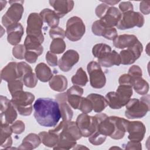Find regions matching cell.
Listing matches in <instances>:
<instances>
[{
    "label": "cell",
    "mask_w": 150,
    "mask_h": 150,
    "mask_svg": "<svg viewBox=\"0 0 150 150\" xmlns=\"http://www.w3.org/2000/svg\"><path fill=\"white\" fill-rule=\"evenodd\" d=\"M33 109L37 122L45 127H55L62 118L59 103L52 98H38L33 104Z\"/></svg>",
    "instance_id": "1"
},
{
    "label": "cell",
    "mask_w": 150,
    "mask_h": 150,
    "mask_svg": "<svg viewBox=\"0 0 150 150\" xmlns=\"http://www.w3.org/2000/svg\"><path fill=\"white\" fill-rule=\"evenodd\" d=\"M125 106V115L127 118H141L149 111V95L145 94L140 99H130Z\"/></svg>",
    "instance_id": "2"
},
{
    "label": "cell",
    "mask_w": 150,
    "mask_h": 150,
    "mask_svg": "<svg viewBox=\"0 0 150 150\" xmlns=\"http://www.w3.org/2000/svg\"><path fill=\"white\" fill-rule=\"evenodd\" d=\"M11 103L21 115H30L33 110L32 103L35 100V96L30 92L23 90L18 91L12 94Z\"/></svg>",
    "instance_id": "3"
},
{
    "label": "cell",
    "mask_w": 150,
    "mask_h": 150,
    "mask_svg": "<svg viewBox=\"0 0 150 150\" xmlns=\"http://www.w3.org/2000/svg\"><path fill=\"white\" fill-rule=\"evenodd\" d=\"M9 3L11 5L2 18V24L6 28L19 23L24 11V1H11Z\"/></svg>",
    "instance_id": "4"
},
{
    "label": "cell",
    "mask_w": 150,
    "mask_h": 150,
    "mask_svg": "<svg viewBox=\"0 0 150 150\" xmlns=\"http://www.w3.org/2000/svg\"><path fill=\"white\" fill-rule=\"evenodd\" d=\"M86 32V26L83 20L78 16H73L68 19L65 31L66 37L72 42L80 40Z\"/></svg>",
    "instance_id": "5"
},
{
    "label": "cell",
    "mask_w": 150,
    "mask_h": 150,
    "mask_svg": "<svg viewBox=\"0 0 150 150\" xmlns=\"http://www.w3.org/2000/svg\"><path fill=\"white\" fill-rule=\"evenodd\" d=\"M144 17L138 12L128 11L122 14V18L116 27L120 30L131 29L135 26L141 28L144 24Z\"/></svg>",
    "instance_id": "6"
},
{
    "label": "cell",
    "mask_w": 150,
    "mask_h": 150,
    "mask_svg": "<svg viewBox=\"0 0 150 150\" xmlns=\"http://www.w3.org/2000/svg\"><path fill=\"white\" fill-rule=\"evenodd\" d=\"M87 70L90 76V83L92 87L100 89L104 87L106 83V77L98 62L91 61L87 66Z\"/></svg>",
    "instance_id": "7"
},
{
    "label": "cell",
    "mask_w": 150,
    "mask_h": 150,
    "mask_svg": "<svg viewBox=\"0 0 150 150\" xmlns=\"http://www.w3.org/2000/svg\"><path fill=\"white\" fill-rule=\"evenodd\" d=\"M96 119V131L93 134L107 137H111L115 128L110 117L104 113H100L94 115Z\"/></svg>",
    "instance_id": "8"
},
{
    "label": "cell",
    "mask_w": 150,
    "mask_h": 150,
    "mask_svg": "<svg viewBox=\"0 0 150 150\" xmlns=\"http://www.w3.org/2000/svg\"><path fill=\"white\" fill-rule=\"evenodd\" d=\"M1 121L3 124H12L18 117L17 110L6 97L1 96Z\"/></svg>",
    "instance_id": "9"
},
{
    "label": "cell",
    "mask_w": 150,
    "mask_h": 150,
    "mask_svg": "<svg viewBox=\"0 0 150 150\" xmlns=\"http://www.w3.org/2000/svg\"><path fill=\"white\" fill-rule=\"evenodd\" d=\"M76 123L82 135L89 137L96 131V119L94 116L82 113L78 115Z\"/></svg>",
    "instance_id": "10"
},
{
    "label": "cell",
    "mask_w": 150,
    "mask_h": 150,
    "mask_svg": "<svg viewBox=\"0 0 150 150\" xmlns=\"http://www.w3.org/2000/svg\"><path fill=\"white\" fill-rule=\"evenodd\" d=\"M142 51V44L138 40L131 47L120 52L119 55L121 58V64L124 65H129L134 63L139 58Z\"/></svg>",
    "instance_id": "11"
},
{
    "label": "cell",
    "mask_w": 150,
    "mask_h": 150,
    "mask_svg": "<svg viewBox=\"0 0 150 150\" xmlns=\"http://www.w3.org/2000/svg\"><path fill=\"white\" fill-rule=\"evenodd\" d=\"M43 24V21L39 13L36 12L30 13L27 19V35L38 37L44 40V36L42 30Z\"/></svg>",
    "instance_id": "12"
},
{
    "label": "cell",
    "mask_w": 150,
    "mask_h": 150,
    "mask_svg": "<svg viewBox=\"0 0 150 150\" xmlns=\"http://www.w3.org/2000/svg\"><path fill=\"white\" fill-rule=\"evenodd\" d=\"M127 132L129 133L128 138L130 141L141 142L144 138L146 128L144 123L139 121H128Z\"/></svg>",
    "instance_id": "13"
},
{
    "label": "cell",
    "mask_w": 150,
    "mask_h": 150,
    "mask_svg": "<svg viewBox=\"0 0 150 150\" xmlns=\"http://www.w3.org/2000/svg\"><path fill=\"white\" fill-rule=\"evenodd\" d=\"M79 60V54L78 52L73 49L68 50L59 59L58 62L59 69L64 72H67L72 69Z\"/></svg>",
    "instance_id": "14"
},
{
    "label": "cell",
    "mask_w": 150,
    "mask_h": 150,
    "mask_svg": "<svg viewBox=\"0 0 150 150\" xmlns=\"http://www.w3.org/2000/svg\"><path fill=\"white\" fill-rule=\"evenodd\" d=\"M122 18V13L116 7L109 6L104 16L100 19L101 23L107 28L116 26Z\"/></svg>",
    "instance_id": "15"
},
{
    "label": "cell",
    "mask_w": 150,
    "mask_h": 150,
    "mask_svg": "<svg viewBox=\"0 0 150 150\" xmlns=\"http://www.w3.org/2000/svg\"><path fill=\"white\" fill-rule=\"evenodd\" d=\"M49 2L59 18H63L70 12L74 5V1L71 0H52L49 1Z\"/></svg>",
    "instance_id": "16"
},
{
    "label": "cell",
    "mask_w": 150,
    "mask_h": 150,
    "mask_svg": "<svg viewBox=\"0 0 150 150\" xmlns=\"http://www.w3.org/2000/svg\"><path fill=\"white\" fill-rule=\"evenodd\" d=\"M7 40L11 45L16 46L21 42L24 33L22 25L20 23L12 25L6 28Z\"/></svg>",
    "instance_id": "17"
},
{
    "label": "cell",
    "mask_w": 150,
    "mask_h": 150,
    "mask_svg": "<svg viewBox=\"0 0 150 150\" xmlns=\"http://www.w3.org/2000/svg\"><path fill=\"white\" fill-rule=\"evenodd\" d=\"M56 100L59 103L60 106L62 121H70L73 117V112L67 102L66 93L57 94L56 96Z\"/></svg>",
    "instance_id": "18"
},
{
    "label": "cell",
    "mask_w": 150,
    "mask_h": 150,
    "mask_svg": "<svg viewBox=\"0 0 150 150\" xmlns=\"http://www.w3.org/2000/svg\"><path fill=\"white\" fill-rule=\"evenodd\" d=\"M110 118L113 122L115 128L114 131L110 137L113 139H122L127 132V125L129 121L117 116H110Z\"/></svg>",
    "instance_id": "19"
},
{
    "label": "cell",
    "mask_w": 150,
    "mask_h": 150,
    "mask_svg": "<svg viewBox=\"0 0 150 150\" xmlns=\"http://www.w3.org/2000/svg\"><path fill=\"white\" fill-rule=\"evenodd\" d=\"M83 92V89L77 85H74L67 90L66 92L67 100L71 107L75 110L79 109Z\"/></svg>",
    "instance_id": "20"
},
{
    "label": "cell",
    "mask_w": 150,
    "mask_h": 150,
    "mask_svg": "<svg viewBox=\"0 0 150 150\" xmlns=\"http://www.w3.org/2000/svg\"><path fill=\"white\" fill-rule=\"evenodd\" d=\"M43 41V39L38 37L27 35L24 41L26 50L34 52L39 56L41 55L43 52V47L42 45Z\"/></svg>",
    "instance_id": "21"
},
{
    "label": "cell",
    "mask_w": 150,
    "mask_h": 150,
    "mask_svg": "<svg viewBox=\"0 0 150 150\" xmlns=\"http://www.w3.org/2000/svg\"><path fill=\"white\" fill-rule=\"evenodd\" d=\"M138 40L134 35L123 34L117 36L113 40V45L118 49H124L131 47Z\"/></svg>",
    "instance_id": "22"
},
{
    "label": "cell",
    "mask_w": 150,
    "mask_h": 150,
    "mask_svg": "<svg viewBox=\"0 0 150 150\" xmlns=\"http://www.w3.org/2000/svg\"><path fill=\"white\" fill-rule=\"evenodd\" d=\"M16 62H10L1 70V80L9 83L15 80L19 79Z\"/></svg>",
    "instance_id": "23"
},
{
    "label": "cell",
    "mask_w": 150,
    "mask_h": 150,
    "mask_svg": "<svg viewBox=\"0 0 150 150\" xmlns=\"http://www.w3.org/2000/svg\"><path fill=\"white\" fill-rule=\"evenodd\" d=\"M98 63L104 67H111L112 66H120L121 58L119 54L114 50L107 53L103 57L98 59Z\"/></svg>",
    "instance_id": "24"
},
{
    "label": "cell",
    "mask_w": 150,
    "mask_h": 150,
    "mask_svg": "<svg viewBox=\"0 0 150 150\" xmlns=\"http://www.w3.org/2000/svg\"><path fill=\"white\" fill-rule=\"evenodd\" d=\"M130 85L135 92L140 95L146 94L149 88L148 82L142 76H131Z\"/></svg>",
    "instance_id": "25"
},
{
    "label": "cell",
    "mask_w": 150,
    "mask_h": 150,
    "mask_svg": "<svg viewBox=\"0 0 150 150\" xmlns=\"http://www.w3.org/2000/svg\"><path fill=\"white\" fill-rule=\"evenodd\" d=\"M92 103L93 110L97 113L101 112L108 105V102L106 98L102 95L91 93L87 97Z\"/></svg>",
    "instance_id": "26"
},
{
    "label": "cell",
    "mask_w": 150,
    "mask_h": 150,
    "mask_svg": "<svg viewBox=\"0 0 150 150\" xmlns=\"http://www.w3.org/2000/svg\"><path fill=\"white\" fill-rule=\"evenodd\" d=\"M40 15L44 22L51 28L58 26L60 18L55 12L49 8H45L40 12Z\"/></svg>",
    "instance_id": "27"
},
{
    "label": "cell",
    "mask_w": 150,
    "mask_h": 150,
    "mask_svg": "<svg viewBox=\"0 0 150 150\" xmlns=\"http://www.w3.org/2000/svg\"><path fill=\"white\" fill-rule=\"evenodd\" d=\"M50 87L54 91L63 92L67 87L68 81L67 78L62 74H56L49 80Z\"/></svg>",
    "instance_id": "28"
},
{
    "label": "cell",
    "mask_w": 150,
    "mask_h": 150,
    "mask_svg": "<svg viewBox=\"0 0 150 150\" xmlns=\"http://www.w3.org/2000/svg\"><path fill=\"white\" fill-rule=\"evenodd\" d=\"M35 74L38 80L42 82H47L53 76L50 67L45 63H39L35 69Z\"/></svg>",
    "instance_id": "29"
},
{
    "label": "cell",
    "mask_w": 150,
    "mask_h": 150,
    "mask_svg": "<svg viewBox=\"0 0 150 150\" xmlns=\"http://www.w3.org/2000/svg\"><path fill=\"white\" fill-rule=\"evenodd\" d=\"M41 143L39 135L35 133L29 134L22 140V144L18 147L19 149H33L38 147Z\"/></svg>",
    "instance_id": "30"
},
{
    "label": "cell",
    "mask_w": 150,
    "mask_h": 150,
    "mask_svg": "<svg viewBox=\"0 0 150 150\" xmlns=\"http://www.w3.org/2000/svg\"><path fill=\"white\" fill-rule=\"evenodd\" d=\"M11 126L8 124L1 123V146L6 149L10 148L12 144L11 134L12 133Z\"/></svg>",
    "instance_id": "31"
},
{
    "label": "cell",
    "mask_w": 150,
    "mask_h": 150,
    "mask_svg": "<svg viewBox=\"0 0 150 150\" xmlns=\"http://www.w3.org/2000/svg\"><path fill=\"white\" fill-rule=\"evenodd\" d=\"M115 92L123 107L126 105L133 94L132 87L129 85L125 84L119 85Z\"/></svg>",
    "instance_id": "32"
},
{
    "label": "cell",
    "mask_w": 150,
    "mask_h": 150,
    "mask_svg": "<svg viewBox=\"0 0 150 150\" xmlns=\"http://www.w3.org/2000/svg\"><path fill=\"white\" fill-rule=\"evenodd\" d=\"M38 135L40 138L41 142H42L46 146L53 148L58 142L59 135L50 130L48 132H40Z\"/></svg>",
    "instance_id": "33"
},
{
    "label": "cell",
    "mask_w": 150,
    "mask_h": 150,
    "mask_svg": "<svg viewBox=\"0 0 150 150\" xmlns=\"http://www.w3.org/2000/svg\"><path fill=\"white\" fill-rule=\"evenodd\" d=\"M71 82L74 85L85 86L88 81L87 75L82 67L77 69L76 74L71 77Z\"/></svg>",
    "instance_id": "34"
},
{
    "label": "cell",
    "mask_w": 150,
    "mask_h": 150,
    "mask_svg": "<svg viewBox=\"0 0 150 150\" xmlns=\"http://www.w3.org/2000/svg\"><path fill=\"white\" fill-rule=\"evenodd\" d=\"M111 51V47L105 43L96 44L92 49V53L95 57L97 58V59L101 58Z\"/></svg>",
    "instance_id": "35"
},
{
    "label": "cell",
    "mask_w": 150,
    "mask_h": 150,
    "mask_svg": "<svg viewBox=\"0 0 150 150\" xmlns=\"http://www.w3.org/2000/svg\"><path fill=\"white\" fill-rule=\"evenodd\" d=\"M108 105L112 109H120L123 106L115 91H110L105 95Z\"/></svg>",
    "instance_id": "36"
},
{
    "label": "cell",
    "mask_w": 150,
    "mask_h": 150,
    "mask_svg": "<svg viewBox=\"0 0 150 150\" xmlns=\"http://www.w3.org/2000/svg\"><path fill=\"white\" fill-rule=\"evenodd\" d=\"M66 45L62 39H53L50 45V51L54 54L63 53L66 50Z\"/></svg>",
    "instance_id": "37"
},
{
    "label": "cell",
    "mask_w": 150,
    "mask_h": 150,
    "mask_svg": "<svg viewBox=\"0 0 150 150\" xmlns=\"http://www.w3.org/2000/svg\"><path fill=\"white\" fill-rule=\"evenodd\" d=\"M22 80L23 84L29 88H34L38 83V78L33 71H29L25 74Z\"/></svg>",
    "instance_id": "38"
},
{
    "label": "cell",
    "mask_w": 150,
    "mask_h": 150,
    "mask_svg": "<svg viewBox=\"0 0 150 150\" xmlns=\"http://www.w3.org/2000/svg\"><path fill=\"white\" fill-rule=\"evenodd\" d=\"M79 110L84 114L91 112L93 110V104L91 101L87 97H81Z\"/></svg>",
    "instance_id": "39"
},
{
    "label": "cell",
    "mask_w": 150,
    "mask_h": 150,
    "mask_svg": "<svg viewBox=\"0 0 150 150\" xmlns=\"http://www.w3.org/2000/svg\"><path fill=\"white\" fill-rule=\"evenodd\" d=\"M23 81H21L20 79L15 80L8 83V90L11 94L18 91L23 90Z\"/></svg>",
    "instance_id": "40"
},
{
    "label": "cell",
    "mask_w": 150,
    "mask_h": 150,
    "mask_svg": "<svg viewBox=\"0 0 150 150\" xmlns=\"http://www.w3.org/2000/svg\"><path fill=\"white\" fill-rule=\"evenodd\" d=\"M106 28L107 27H105L99 19L93 22L91 26V30L94 35L102 36L103 33Z\"/></svg>",
    "instance_id": "41"
},
{
    "label": "cell",
    "mask_w": 150,
    "mask_h": 150,
    "mask_svg": "<svg viewBox=\"0 0 150 150\" xmlns=\"http://www.w3.org/2000/svg\"><path fill=\"white\" fill-rule=\"evenodd\" d=\"M26 49L24 45H18L12 49V54L17 59L22 60L25 59Z\"/></svg>",
    "instance_id": "42"
},
{
    "label": "cell",
    "mask_w": 150,
    "mask_h": 150,
    "mask_svg": "<svg viewBox=\"0 0 150 150\" xmlns=\"http://www.w3.org/2000/svg\"><path fill=\"white\" fill-rule=\"evenodd\" d=\"M49 36L52 39H63L66 37L65 31L59 26L51 28L49 30Z\"/></svg>",
    "instance_id": "43"
},
{
    "label": "cell",
    "mask_w": 150,
    "mask_h": 150,
    "mask_svg": "<svg viewBox=\"0 0 150 150\" xmlns=\"http://www.w3.org/2000/svg\"><path fill=\"white\" fill-rule=\"evenodd\" d=\"M17 69L19 79H22L23 76L27 73L29 71H32V67L28 64L23 62L18 63Z\"/></svg>",
    "instance_id": "44"
},
{
    "label": "cell",
    "mask_w": 150,
    "mask_h": 150,
    "mask_svg": "<svg viewBox=\"0 0 150 150\" xmlns=\"http://www.w3.org/2000/svg\"><path fill=\"white\" fill-rule=\"evenodd\" d=\"M12 132L15 134H21L25 129V123L21 120H17L12 123L11 125Z\"/></svg>",
    "instance_id": "45"
},
{
    "label": "cell",
    "mask_w": 150,
    "mask_h": 150,
    "mask_svg": "<svg viewBox=\"0 0 150 150\" xmlns=\"http://www.w3.org/2000/svg\"><path fill=\"white\" fill-rule=\"evenodd\" d=\"M117 36V30L114 28H107L102 35L103 37L110 40H113Z\"/></svg>",
    "instance_id": "46"
},
{
    "label": "cell",
    "mask_w": 150,
    "mask_h": 150,
    "mask_svg": "<svg viewBox=\"0 0 150 150\" xmlns=\"http://www.w3.org/2000/svg\"><path fill=\"white\" fill-rule=\"evenodd\" d=\"M46 60L47 64L52 67L56 66L58 64L57 56L56 55V54L52 53L50 51H48L46 53Z\"/></svg>",
    "instance_id": "47"
},
{
    "label": "cell",
    "mask_w": 150,
    "mask_h": 150,
    "mask_svg": "<svg viewBox=\"0 0 150 150\" xmlns=\"http://www.w3.org/2000/svg\"><path fill=\"white\" fill-rule=\"evenodd\" d=\"M123 146L125 149L140 150L142 149V145L141 142L135 141H128L126 144H123Z\"/></svg>",
    "instance_id": "48"
},
{
    "label": "cell",
    "mask_w": 150,
    "mask_h": 150,
    "mask_svg": "<svg viewBox=\"0 0 150 150\" xmlns=\"http://www.w3.org/2000/svg\"><path fill=\"white\" fill-rule=\"evenodd\" d=\"M108 8H109V6L104 3H102L100 4L96 8L95 12H96V16L99 18H101L104 16V15L105 14V13L106 12Z\"/></svg>",
    "instance_id": "49"
},
{
    "label": "cell",
    "mask_w": 150,
    "mask_h": 150,
    "mask_svg": "<svg viewBox=\"0 0 150 150\" xmlns=\"http://www.w3.org/2000/svg\"><path fill=\"white\" fill-rule=\"evenodd\" d=\"M38 56L39 55L34 52L26 50L25 54V59L29 63H34L36 62Z\"/></svg>",
    "instance_id": "50"
},
{
    "label": "cell",
    "mask_w": 150,
    "mask_h": 150,
    "mask_svg": "<svg viewBox=\"0 0 150 150\" xmlns=\"http://www.w3.org/2000/svg\"><path fill=\"white\" fill-rule=\"evenodd\" d=\"M119 9L121 12L124 13L128 11H134V8L132 3L129 1L121 2L119 4Z\"/></svg>",
    "instance_id": "51"
},
{
    "label": "cell",
    "mask_w": 150,
    "mask_h": 150,
    "mask_svg": "<svg viewBox=\"0 0 150 150\" xmlns=\"http://www.w3.org/2000/svg\"><path fill=\"white\" fill-rule=\"evenodd\" d=\"M128 74L131 76H142V71L139 66L138 65H133L129 69Z\"/></svg>",
    "instance_id": "52"
},
{
    "label": "cell",
    "mask_w": 150,
    "mask_h": 150,
    "mask_svg": "<svg viewBox=\"0 0 150 150\" xmlns=\"http://www.w3.org/2000/svg\"><path fill=\"white\" fill-rule=\"evenodd\" d=\"M149 1H142L139 4V10L144 15H148L150 12Z\"/></svg>",
    "instance_id": "53"
},
{
    "label": "cell",
    "mask_w": 150,
    "mask_h": 150,
    "mask_svg": "<svg viewBox=\"0 0 150 150\" xmlns=\"http://www.w3.org/2000/svg\"><path fill=\"white\" fill-rule=\"evenodd\" d=\"M130 80H131V76L128 74H124L120 77L118 79V83L120 85L125 84V85L131 86Z\"/></svg>",
    "instance_id": "54"
},
{
    "label": "cell",
    "mask_w": 150,
    "mask_h": 150,
    "mask_svg": "<svg viewBox=\"0 0 150 150\" xmlns=\"http://www.w3.org/2000/svg\"><path fill=\"white\" fill-rule=\"evenodd\" d=\"M103 3H104L107 5H110L111 6H112V5H115L116 4H118V2H120V1H101Z\"/></svg>",
    "instance_id": "55"
}]
</instances>
